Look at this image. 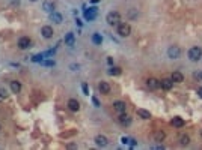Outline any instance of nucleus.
Segmentation results:
<instances>
[{
	"label": "nucleus",
	"mask_w": 202,
	"mask_h": 150,
	"mask_svg": "<svg viewBox=\"0 0 202 150\" xmlns=\"http://www.w3.org/2000/svg\"><path fill=\"white\" fill-rule=\"evenodd\" d=\"M44 59H45V56H44V53H41V54L33 56V57H32V62H39V63H41Z\"/></svg>",
	"instance_id": "obj_27"
},
{
	"label": "nucleus",
	"mask_w": 202,
	"mask_h": 150,
	"mask_svg": "<svg viewBox=\"0 0 202 150\" xmlns=\"http://www.w3.org/2000/svg\"><path fill=\"white\" fill-rule=\"evenodd\" d=\"M119 123H121L122 126H130L131 125V117L128 116V114L121 113V114H119Z\"/></svg>",
	"instance_id": "obj_12"
},
{
	"label": "nucleus",
	"mask_w": 202,
	"mask_h": 150,
	"mask_svg": "<svg viewBox=\"0 0 202 150\" xmlns=\"http://www.w3.org/2000/svg\"><path fill=\"white\" fill-rule=\"evenodd\" d=\"M164 138H166V134H164V131H156L154 132V141H157V143H161V141H164Z\"/></svg>",
	"instance_id": "obj_21"
},
{
	"label": "nucleus",
	"mask_w": 202,
	"mask_h": 150,
	"mask_svg": "<svg viewBox=\"0 0 202 150\" xmlns=\"http://www.w3.org/2000/svg\"><path fill=\"white\" fill-rule=\"evenodd\" d=\"M85 20L86 21H94L95 18H97V8H89L85 11Z\"/></svg>",
	"instance_id": "obj_6"
},
{
	"label": "nucleus",
	"mask_w": 202,
	"mask_h": 150,
	"mask_svg": "<svg viewBox=\"0 0 202 150\" xmlns=\"http://www.w3.org/2000/svg\"><path fill=\"white\" fill-rule=\"evenodd\" d=\"M98 89H100V92L103 95H109L110 93V84L106 81H101L100 86H98Z\"/></svg>",
	"instance_id": "obj_17"
},
{
	"label": "nucleus",
	"mask_w": 202,
	"mask_h": 150,
	"mask_svg": "<svg viewBox=\"0 0 202 150\" xmlns=\"http://www.w3.org/2000/svg\"><path fill=\"white\" fill-rule=\"evenodd\" d=\"M187 57H188V60H192V62H198V60H201L202 48L201 47H192V48L188 50Z\"/></svg>",
	"instance_id": "obj_1"
},
{
	"label": "nucleus",
	"mask_w": 202,
	"mask_h": 150,
	"mask_svg": "<svg viewBox=\"0 0 202 150\" xmlns=\"http://www.w3.org/2000/svg\"><path fill=\"white\" fill-rule=\"evenodd\" d=\"M106 21H107L109 26H118L119 21H121V14L116 12V11H112V12H109L106 15Z\"/></svg>",
	"instance_id": "obj_2"
},
{
	"label": "nucleus",
	"mask_w": 202,
	"mask_h": 150,
	"mask_svg": "<svg viewBox=\"0 0 202 150\" xmlns=\"http://www.w3.org/2000/svg\"><path fill=\"white\" fill-rule=\"evenodd\" d=\"M171 125L175 126V128H183L184 126V120L181 117H173L172 120H171Z\"/></svg>",
	"instance_id": "obj_23"
},
{
	"label": "nucleus",
	"mask_w": 202,
	"mask_h": 150,
	"mask_svg": "<svg viewBox=\"0 0 202 150\" xmlns=\"http://www.w3.org/2000/svg\"><path fill=\"white\" fill-rule=\"evenodd\" d=\"M6 96H8V93H6V89H0V101H3Z\"/></svg>",
	"instance_id": "obj_30"
},
{
	"label": "nucleus",
	"mask_w": 202,
	"mask_h": 150,
	"mask_svg": "<svg viewBox=\"0 0 202 150\" xmlns=\"http://www.w3.org/2000/svg\"><path fill=\"white\" fill-rule=\"evenodd\" d=\"M92 102H94V105H95V107H100V102H98V99H97V98H92Z\"/></svg>",
	"instance_id": "obj_33"
},
{
	"label": "nucleus",
	"mask_w": 202,
	"mask_h": 150,
	"mask_svg": "<svg viewBox=\"0 0 202 150\" xmlns=\"http://www.w3.org/2000/svg\"><path fill=\"white\" fill-rule=\"evenodd\" d=\"M95 144L98 147H107L109 140H107V137H104V135H97L95 137Z\"/></svg>",
	"instance_id": "obj_9"
},
{
	"label": "nucleus",
	"mask_w": 202,
	"mask_h": 150,
	"mask_svg": "<svg viewBox=\"0 0 202 150\" xmlns=\"http://www.w3.org/2000/svg\"><path fill=\"white\" fill-rule=\"evenodd\" d=\"M130 33H131L130 24H127V23H119L118 24V35L119 36L127 38V36H130Z\"/></svg>",
	"instance_id": "obj_3"
},
{
	"label": "nucleus",
	"mask_w": 202,
	"mask_h": 150,
	"mask_svg": "<svg viewBox=\"0 0 202 150\" xmlns=\"http://www.w3.org/2000/svg\"><path fill=\"white\" fill-rule=\"evenodd\" d=\"M171 80H172L173 83H183L184 81V75L181 74V72H178V71H175V72H172V75H171Z\"/></svg>",
	"instance_id": "obj_16"
},
{
	"label": "nucleus",
	"mask_w": 202,
	"mask_h": 150,
	"mask_svg": "<svg viewBox=\"0 0 202 150\" xmlns=\"http://www.w3.org/2000/svg\"><path fill=\"white\" fill-rule=\"evenodd\" d=\"M42 9L45 11V12H48V14L55 12V3H53V2H44V3H42Z\"/></svg>",
	"instance_id": "obj_19"
},
{
	"label": "nucleus",
	"mask_w": 202,
	"mask_h": 150,
	"mask_svg": "<svg viewBox=\"0 0 202 150\" xmlns=\"http://www.w3.org/2000/svg\"><path fill=\"white\" fill-rule=\"evenodd\" d=\"M92 42H94L95 45H101V42H103V36H101L100 33H94V35H92Z\"/></svg>",
	"instance_id": "obj_25"
},
{
	"label": "nucleus",
	"mask_w": 202,
	"mask_h": 150,
	"mask_svg": "<svg viewBox=\"0 0 202 150\" xmlns=\"http://www.w3.org/2000/svg\"><path fill=\"white\" fill-rule=\"evenodd\" d=\"M30 2H38V0H30Z\"/></svg>",
	"instance_id": "obj_36"
},
{
	"label": "nucleus",
	"mask_w": 202,
	"mask_h": 150,
	"mask_svg": "<svg viewBox=\"0 0 202 150\" xmlns=\"http://www.w3.org/2000/svg\"><path fill=\"white\" fill-rule=\"evenodd\" d=\"M30 44H32L30 38H27V36H23V38H20V39H18V48H20V50H27V48L30 47Z\"/></svg>",
	"instance_id": "obj_7"
},
{
	"label": "nucleus",
	"mask_w": 202,
	"mask_h": 150,
	"mask_svg": "<svg viewBox=\"0 0 202 150\" xmlns=\"http://www.w3.org/2000/svg\"><path fill=\"white\" fill-rule=\"evenodd\" d=\"M195 78H196L198 81H202V71H199V72L195 74Z\"/></svg>",
	"instance_id": "obj_31"
},
{
	"label": "nucleus",
	"mask_w": 202,
	"mask_h": 150,
	"mask_svg": "<svg viewBox=\"0 0 202 150\" xmlns=\"http://www.w3.org/2000/svg\"><path fill=\"white\" fill-rule=\"evenodd\" d=\"M82 90H83V93H85V95H89V86H87L86 83H83V84H82Z\"/></svg>",
	"instance_id": "obj_29"
},
{
	"label": "nucleus",
	"mask_w": 202,
	"mask_h": 150,
	"mask_svg": "<svg viewBox=\"0 0 202 150\" xmlns=\"http://www.w3.org/2000/svg\"><path fill=\"white\" fill-rule=\"evenodd\" d=\"M173 86V81L171 78H163V80H160V87L163 89V90H171Z\"/></svg>",
	"instance_id": "obj_10"
},
{
	"label": "nucleus",
	"mask_w": 202,
	"mask_h": 150,
	"mask_svg": "<svg viewBox=\"0 0 202 150\" xmlns=\"http://www.w3.org/2000/svg\"><path fill=\"white\" fill-rule=\"evenodd\" d=\"M41 65H44V66H55V60H42Z\"/></svg>",
	"instance_id": "obj_28"
},
{
	"label": "nucleus",
	"mask_w": 202,
	"mask_h": 150,
	"mask_svg": "<svg viewBox=\"0 0 202 150\" xmlns=\"http://www.w3.org/2000/svg\"><path fill=\"white\" fill-rule=\"evenodd\" d=\"M181 53H183V51H181V48H180L178 45H171V47L168 48V57H169V59H173V60H175V59H180V57H181Z\"/></svg>",
	"instance_id": "obj_4"
},
{
	"label": "nucleus",
	"mask_w": 202,
	"mask_h": 150,
	"mask_svg": "<svg viewBox=\"0 0 202 150\" xmlns=\"http://www.w3.org/2000/svg\"><path fill=\"white\" fill-rule=\"evenodd\" d=\"M109 74L110 75H113V77H116V75H121V68H110L109 69Z\"/></svg>",
	"instance_id": "obj_26"
},
{
	"label": "nucleus",
	"mask_w": 202,
	"mask_h": 150,
	"mask_svg": "<svg viewBox=\"0 0 202 150\" xmlns=\"http://www.w3.org/2000/svg\"><path fill=\"white\" fill-rule=\"evenodd\" d=\"M136 113H137V116H139L140 119H143V120H148V119H151V113H149L148 110H145V108H137V110H136Z\"/></svg>",
	"instance_id": "obj_15"
},
{
	"label": "nucleus",
	"mask_w": 202,
	"mask_h": 150,
	"mask_svg": "<svg viewBox=\"0 0 202 150\" xmlns=\"http://www.w3.org/2000/svg\"><path fill=\"white\" fill-rule=\"evenodd\" d=\"M11 90H12V93H20V92H21V84H20V81H11Z\"/></svg>",
	"instance_id": "obj_24"
},
{
	"label": "nucleus",
	"mask_w": 202,
	"mask_h": 150,
	"mask_svg": "<svg viewBox=\"0 0 202 150\" xmlns=\"http://www.w3.org/2000/svg\"><path fill=\"white\" fill-rule=\"evenodd\" d=\"M53 27L51 26H42L41 27V35H42V38L45 39H50V38H53Z\"/></svg>",
	"instance_id": "obj_8"
},
{
	"label": "nucleus",
	"mask_w": 202,
	"mask_h": 150,
	"mask_svg": "<svg viewBox=\"0 0 202 150\" xmlns=\"http://www.w3.org/2000/svg\"><path fill=\"white\" fill-rule=\"evenodd\" d=\"M146 86H148L151 90H157L160 87V80H157V78H148V80H146Z\"/></svg>",
	"instance_id": "obj_11"
},
{
	"label": "nucleus",
	"mask_w": 202,
	"mask_h": 150,
	"mask_svg": "<svg viewBox=\"0 0 202 150\" xmlns=\"http://www.w3.org/2000/svg\"><path fill=\"white\" fill-rule=\"evenodd\" d=\"M198 96H199V98H202V87H199V89H198Z\"/></svg>",
	"instance_id": "obj_35"
},
{
	"label": "nucleus",
	"mask_w": 202,
	"mask_h": 150,
	"mask_svg": "<svg viewBox=\"0 0 202 150\" xmlns=\"http://www.w3.org/2000/svg\"><path fill=\"white\" fill-rule=\"evenodd\" d=\"M65 45H68V47H72L74 44H75V36H74V33L72 32H68L67 35H65Z\"/></svg>",
	"instance_id": "obj_14"
},
{
	"label": "nucleus",
	"mask_w": 202,
	"mask_h": 150,
	"mask_svg": "<svg viewBox=\"0 0 202 150\" xmlns=\"http://www.w3.org/2000/svg\"><path fill=\"white\" fill-rule=\"evenodd\" d=\"M50 20H51L53 23H56V24H60V23L63 21V18H62V15L59 14V12H56V11L50 14Z\"/></svg>",
	"instance_id": "obj_20"
},
{
	"label": "nucleus",
	"mask_w": 202,
	"mask_h": 150,
	"mask_svg": "<svg viewBox=\"0 0 202 150\" xmlns=\"http://www.w3.org/2000/svg\"><path fill=\"white\" fill-rule=\"evenodd\" d=\"M70 69H71V71H79V69H80V65L72 63V65H70Z\"/></svg>",
	"instance_id": "obj_32"
},
{
	"label": "nucleus",
	"mask_w": 202,
	"mask_h": 150,
	"mask_svg": "<svg viewBox=\"0 0 202 150\" xmlns=\"http://www.w3.org/2000/svg\"><path fill=\"white\" fill-rule=\"evenodd\" d=\"M121 143L125 144V146H130V147H134V146H136V140L131 138V137H122V138H121Z\"/></svg>",
	"instance_id": "obj_18"
},
{
	"label": "nucleus",
	"mask_w": 202,
	"mask_h": 150,
	"mask_svg": "<svg viewBox=\"0 0 202 150\" xmlns=\"http://www.w3.org/2000/svg\"><path fill=\"white\" fill-rule=\"evenodd\" d=\"M113 110H115L118 114L125 113V110H127V104H125L124 101H115V102H113Z\"/></svg>",
	"instance_id": "obj_5"
},
{
	"label": "nucleus",
	"mask_w": 202,
	"mask_h": 150,
	"mask_svg": "<svg viewBox=\"0 0 202 150\" xmlns=\"http://www.w3.org/2000/svg\"><path fill=\"white\" fill-rule=\"evenodd\" d=\"M178 141H180L181 146H188L190 144V137L187 134H181V135L178 137Z\"/></svg>",
	"instance_id": "obj_22"
},
{
	"label": "nucleus",
	"mask_w": 202,
	"mask_h": 150,
	"mask_svg": "<svg viewBox=\"0 0 202 150\" xmlns=\"http://www.w3.org/2000/svg\"><path fill=\"white\" fill-rule=\"evenodd\" d=\"M152 149H164L161 144H156V146H152Z\"/></svg>",
	"instance_id": "obj_34"
},
{
	"label": "nucleus",
	"mask_w": 202,
	"mask_h": 150,
	"mask_svg": "<svg viewBox=\"0 0 202 150\" xmlns=\"http://www.w3.org/2000/svg\"><path fill=\"white\" fill-rule=\"evenodd\" d=\"M201 134H202V132H201Z\"/></svg>",
	"instance_id": "obj_37"
},
{
	"label": "nucleus",
	"mask_w": 202,
	"mask_h": 150,
	"mask_svg": "<svg viewBox=\"0 0 202 150\" xmlns=\"http://www.w3.org/2000/svg\"><path fill=\"white\" fill-rule=\"evenodd\" d=\"M67 105H68V108L71 110V111H74V113H77V111L80 110V102H79L77 99H70Z\"/></svg>",
	"instance_id": "obj_13"
}]
</instances>
